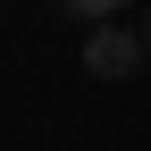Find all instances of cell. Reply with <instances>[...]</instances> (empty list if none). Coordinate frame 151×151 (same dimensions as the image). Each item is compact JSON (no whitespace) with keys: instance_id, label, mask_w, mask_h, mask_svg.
<instances>
[{"instance_id":"cell-1","label":"cell","mask_w":151,"mask_h":151,"mask_svg":"<svg viewBox=\"0 0 151 151\" xmlns=\"http://www.w3.org/2000/svg\"><path fill=\"white\" fill-rule=\"evenodd\" d=\"M143 59H151V50H143L134 25H92V34H84V67H92V76H134Z\"/></svg>"},{"instance_id":"cell-2","label":"cell","mask_w":151,"mask_h":151,"mask_svg":"<svg viewBox=\"0 0 151 151\" xmlns=\"http://www.w3.org/2000/svg\"><path fill=\"white\" fill-rule=\"evenodd\" d=\"M118 9H126V0H67V17H92V25H109Z\"/></svg>"},{"instance_id":"cell-3","label":"cell","mask_w":151,"mask_h":151,"mask_svg":"<svg viewBox=\"0 0 151 151\" xmlns=\"http://www.w3.org/2000/svg\"><path fill=\"white\" fill-rule=\"evenodd\" d=\"M143 50H151V17H143Z\"/></svg>"}]
</instances>
